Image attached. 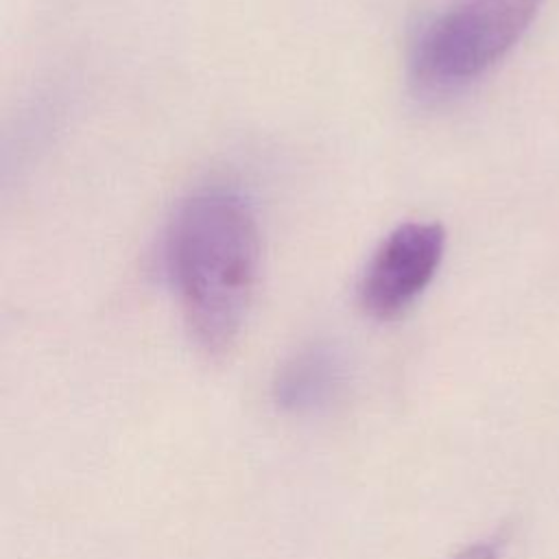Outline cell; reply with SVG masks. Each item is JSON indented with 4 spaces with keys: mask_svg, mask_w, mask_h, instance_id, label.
Segmentation results:
<instances>
[{
    "mask_svg": "<svg viewBox=\"0 0 559 559\" xmlns=\"http://www.w3.org/2000/svg\"><path fill=\"white\" fill-rule=\"evenodd\" d=\"M166 260L192 338L205 354H225L242 330L260 273L251 205L227 190L194 194L170 225Z\"/></svg>",
    "mask_w": 559,
    "mask_h": 559,
    "instance_id": "obj_1",
    "label": "cell"
},
{
    "mask_svg": "<svg viewBox=\"0 0 559 559\" xmlns=\"http://www.w3.org/2000/svg\"><path fill=\"white\" fill-rule=\"evenodd\" d=\"M544 0H452L421 33L413 55L426 90L461 87L496 66L531 26Z\"/></svg>",
    "mask_w": 559,
    "mask_h": 559,
    "instance_id": "obj_2",
    "label": "cell"
},
{
    "mask_svg": "<svg viewBox=\"0 0 559 559\" xmlns=\"http://www.w3.org/2000/svg\"><path fill=\"white\" fill-rule=\"evenodd\" d=\"M445 249V231L437 223L411 221L395 227L365 266L358 297L362 310L378 321L402 317L432 282Z\"/></svg>",
    "mask_w": 559,
    "mask_h": 559,
    "instance_id": "obj_3",
    "label": "cell"
},
{
    "mask_svg": "<svg viewBox=\"0 0 559 559\" xmlns=\"http://www.w3.org/2000/svg\"><path fill=\"white\" fill-rule=\"evenodd\" d=\"M345 384V360L328 343H312L295 352L277 371L273 400L288 413H314L338 397Z\"/></svg>",
    "mask_w": 559,
    "mask_h": 559,
    "instance_id": "obj_4",
    "label": "cell"
},
{
    "mask_svg": "<svg viewBox=\"0 0 559 559\" xmlns=\"http://www.w3.org/2000/svg\"><path fill=\"white\" fill-rule=\"evenodd\" d=\"M452 559H498V550L493 544L476 542V544H469L467 548L459 550Z\"/></svg>",
    "mask_w": 559,
    "mask_h": 559,
    "instance_id": "obj_5",
    "label": "cell"
}]
</instances>
